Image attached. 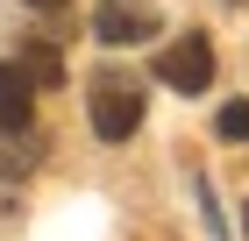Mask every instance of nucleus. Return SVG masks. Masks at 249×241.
I'll return each instance as SVG.
<instances>
[{"mask_svg": "<svg viewBox=\"0 0 249 241\" xmlns=\"http://www.w3.org/2000/svg\"><path fill=\"white\" fill-rule=\"evenodd\" d=\"M86 113H93V135L100 142H128L142 128V85L135 78H93V93H86Z\"/></svg>", "mask_w": 249, "mask_h": 241, "instance_id": "f257e3e1", "label": "nucleus"}, {"mask_svg": "<svg viewBox=\"0 0 249 241\" xmlns=\"http://www.w3.org/2000/svg\"><path fill=\"white\" fill-rule=\"evenodd\" d=\"M157 36V7L150 0H100L93 7V43L121 50V43H150Z\"/></svg>", "mask_w": 249, "mask_h": 241, "instance_id": "f03ea898", "label": "nucleus"}, {"mask_svg": "<svg viewBox=\"0 0 249 241\" xmlns=\"http://www.w3.org/2000/svg\"><path fill=\"white\" fill-rule=\"evenodd\" d=\"M157 78L178 85V93H207V85H213V43L207 36H178L171 50L157 57Z\"/></svg>", "mask_w": 249, "mask_h": 241, "instance_id": "7ed1b4c3", "label": "nucleus"}, {"mask_svg": "<svg viewBox=\"0 0 249 241\" xmlns=\"http://www.w3.org/2000/svg\"><path fill=\"white\" fill-rule=\"evenodd\" d=\"M43 163V128H0V177H29Z\"/></svg>", "mask_w": 249, "mask_h": 241, "instance_id": "20e7f679", "label": "nucleus"}, {"mask_svg": "<svg viewBox=\"0 0 249 241\" xmlns=\"http://www.w3.org/2000/svg\"><path fill=\"white\" fill-rule=\"evenodd\" d=\"M21 78L43 85V93H57V85H64V57H57V43H50V36H36L29 50H21Z\"/></svg>", "mask_w": 249, "mask_h": 241, "instance_id": "39448f33", "label": "nucleus"}, {"mask_svg": "<svg viewBox=\"0 0 249 241\" xmlns=\"http://www.w3.org/2000/svg\"><path fill=\"white\" fill-rule=\"evenodd\" d=\"M36 85H29V78H21V64H0V128H21V121H29V107H36Z\"/></svg>", "mask_w": 249, "mask_h": 241, "instance_id": "423d86ee", "label": "nucleus"}, {"mask_svg": "<svg viewBox=\"0 0 249 241\" xmlns=\"http://www.w3.org/2000/svg\"><path fill=\"white\" fill-rule=\"evenodd\" d=\"M213 128L228 135V142H249V99H228V107H221V121H213Z\"/></svg>", "mask_w": 249, "mask_h": 241, "instance_id": "0eeeda50", "label": "nucleus"}, {"mask_svg": "<svg viewBox=\"0 0 249 241\" xmlns=\"http://www.w3.org/2000/svg\"><path fill=\"white\" fill-rule=\"evenodd\" d=\"M29 7H36V15H57V7H71V0H29Z\"/></svg>", "mask_w": 249, "mask_h": 241, "instance_id": "6e6552de", "label": "nucleus"}, {"mask_svg": "<svg viewBox=\"0 0 249 241\" xmlns=\"http://www.w3.org/2000/svg\"><path fill=\"white\" fill-rule=\"evenodd\" d=\"M242 227H249V206H242Z\"/></svg>", "mask_w": 249, "mask_h": 241, "instance_id": "1a4fd4ad", "label": "nucleus"}]
</instances>
